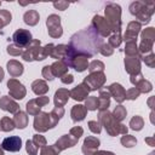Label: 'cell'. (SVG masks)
<instances>
[{
	"label": "cell",
	"mask_w": 155,
	"mask_h": 155,
	"mask_svg": "<svg viewBox=\"0 0 155 155\" xmlns=\"http://www.w3.org/2000/svg\"><path fill=\"white\" fill-rule=\"evenodd\" d=\"M7 88H8V92H10V97L12 99H19L21 101L27 94L25 86L15 78H12L7 81Z\"/></svg>",
	"instance_id": "obj_11"
},
{
	"label": "cell",
	"mask_w": 155,
	"mask_h": 155,
	"mask_svg": "<svg viewBox=\"0 0 155 155\" xmlns=\"http://www.w3.org/2000/svg\"><path fill=\"white\" fill-rule=\"evenodd\" d=\"M139 94H140V92H139L136 87H131V88H128V90L126 91V93H125V99L134 101V99H137V98L139 97Z\"/></svg>",
	"instance_id": "obj_47"
},
{
	"label": "cell",
	"mask_w": 155,
	"mask_h": 155,
	"mask_svg": "<svg viewBox=\"0 0 155 155\" xmlns=\"http://www.w3.org/2000/svg\"><path fill=\"white\" fill-rule=\"evenodd\" d=\"M82 133H84V128H82L81 126H74V127H71L70 131H69V134H70L73 138H75L76 140L80 139V137L82 136Z\"/></svg>",
	"instance_id": "obj_50"
},
{
	"label": "cell",
	"mask_w": 155,
	"mask_h": 155,
	"mask_svg": "<svg viewBox=\"0 0 155 155\" xmlns=\"http://www.w3.org/2000/svg\"><path fill=\"white\" fill-rule=\"evenodd\" d=\"M98 122L105 128L107 133L111 137H115L117 134H126L128 131V127L121 122H117L109 110L98 113Z\"/></svg>",
	"instance_id": "obj_3"
},
{
	"label": "cell",
	"mask_w": 155,
	"mask_h": 155,
	"mask_svg": "<svg viewBox=\"0 0 155 155\" xmlns=\"http://www.w3.org/2000/svg\"><path fill=\"white\" fill-rule=\"evenodd\" d=\"M143 79V74L142 73H139V74H136V75H131V78H130V81H131V84L132 85H137L140 80Z\"/></svg>",
	"instance_id": "obj_54"
},
{
	"label": "cell",
	"mask_w": 155,
	"mask_h": 155,
	"mask_svg": "<svg viewBox=\"0 0 155 155\" xmlns=\"http://www.w3.org/2000/svg\"><path fill=\"white\" fill-rule=\"evenodd\" d=\"M92 155H115L113 151H107V150H97Z\"/></svg>",
	"instance_id": "obj_57"
},
{
	"label": "cell",
	"mask_w": 155,
	"mask_h": 155,
	"mask_svg": "<svg viewBox=\"0 0 155 155\" xmlns=\"http://www.w3.org/2000/svg\"><path fill=\"white\" fill-rule=\"evenodd\" d=\"M0 155H5V154H4V149H2L1 147H0Z\"/></svg>",
	"instance_id": "obj_60"
},
{
	"label": "cell",
	"mask_w": 155,
	"mask_h": 155,
	"mask_svg": "<svg viewBox=\"0 0 155 155\" xmlns=\"http://www.w3.org/2000/svg\"><path fill=\"white\" fill-rule=\"evenodd\" d=\"M51 69H52V73H53V76L54 78H62L63 75L68 74V64L64 62V61H56L51 64Z\"/></svg>",
	"instance_id": "obj_25"
},
{
	"label": "cell",
	"mask_w": 155,
	"mask_h": 155,
	"mask_svg": "<svg viewBox=\"0 0 155 155\" xmlns=\"http://www.w3.org/2000/svg\"><path fill=\"white\" fill-rule=\"evenodd\" d=\"M23 21L25 24L33 27V25H36L40 21V16H39V12L36 10H28L24 15H23Z\"/></svg>",
	"instance_id": "obj_30"
},
{
	"label": "cell",
	"mask_w": 155,
	"mask_h": 155,
	"mask_svg": "<svg viewBox=\"0 0 155 155\" xmlns=\"http://www.w3.org/2000/svg\"><path fill=\"white\" fill-rule=\"evenodd\" d=\"M68 67L73 68L78 73H82L88 68V57L85 54H76L70 59Z\"/></svg>",
	"instance_id": "obj_16"
},
{
	"label": "cell",
	"mask_w": 155,
	"mask_h": 155,
	"mask_svg": "<svg viewBox=\"0 0 155 155\" xmlns=\"http://www.w3.org/2000/svg\"><path fill=\"white\" fill-rule=\"evenodd\" d=\"M12 21V15L8 10H0V29L10 24Z\"/></svg>",
	"instance_id": "obj_39"
},
{
	"label": "cell",
	"mask_w": 155,
	"mask_h": 155,
	"mask_svg": "<svg viewBox=\"0 0 155 155\" xmlns=\"http://www.w3.org/2000/svg\"><path fill=\"white\" fill-rule=\"evenodd\" d=\"M59 150L56 148V145H45L44 148H41L40 155H59Z\"/></svg>",
	"instance_id": "obj_44"
},
{
	"label": "cell",
	"mask_w": 155,
	"mask_h": 155,
	"mask_svg": "<svg viewBox=\"0 0 155 155\" xmlns=\"http://www.w3.org/2000/svg\"><path fill=\"white\" fill-rule=\"evenodd\" d=\"M53 6L56 8H58V10H61V11H64V10L68 8L69 2H67V1H57V2H53Z\"/></svg>",
	"instance_id": "obj_53"
},
{
	"label": "cell",
	"mask_w": 155,
	"mask_h": 155,
	"mask_svg": "<svg viewBox=\"0 0 155 155\" xmlns=\"http://www.w3.org/2000/svg\"><path fill=\"white\" fill-rule=\"evenodd\" d=\"M13 122H15V126L16 128H19V130H23L27 127L28 125V116H27V113L19 110L17 111L16 114H13Z\"/></svg>",
	"instance_id": "obj_29"
},
{
	"label": "cell",
	"mask_w": 155,
	"mask_h": 155,
	"mask_svg": "<svg viewBox=\"0 0 155 155\" xmlns=\"http://www.w3.org/2000/svg\"><path fill=\"white\" fill-rule=\"evenodd\" d=\"M88 93H90L88 87L84 82H81L70 91V97L76 102H82L88 97Z\"/></svg>",
	"instance_id": "obj_21"
},
{
	"label": "cell",
	"mask_w": 155,
	"mask_h": 155,
	"mask_svg": "<svg viewBox=\"0 0 155 155\" xmlns=\"http://www.w3.org/2000/svg\"><path fill=\"white\" fill-rule=\"evenodd\" d=\"M104 15L105 19L108 21L110 28H111V34L114 33H120L121 34V6L115 4V2H108L104 8Z\"/></svg>",
	"instance_id": "obj_4"
},
{
	"label": "cell",
	"mask_w": 155,
	"mask_h": 155,
	"mask_svg": "<svg viewBox=\"0 0 155 155\" xmlns=\"http://www.w3.org/2000/svg\"><path fill=\"white\" fill-rule=\"evenodd\" d=\"M22 58L25 62H33V61H44L46 57L44 52V47H41V41L39 39H33L28 46L24 47Z\"/></svg>",
	"instance_id": "obj_5"
},
{
	"label": "cell",
	"mask_w": 155,
	"mask_h": 155,
	"mask_svg": "<svg viewBox=\"0 0 155 155\" xmlns=\"http://www.w3.org/2000/svg\"><path fill=\"white\" fill-rule=\"evenodd\" d=\"M155 40V28L148 27L140 31V44L138 46V52L142 56L153 52V45Z\"/></svg>",
	"instance_id": "obj_6"
},
{
	"label": "cell",
	"mask_w": 155,
	"mask_h": 155,
	"mask_svg": "<svg viewBox=\"0 0 155 155\" xmlns=\"http://www.w3.org/2000/svg\"><path fill=\"white\" fill-rule=\"evenodd\" d=\"M78 142H79V140H76L75 138H73V137L68 133V134H63L62 137H59V138L57 139V142L54 143V145H56V148H57L59 151H62V150H65V149H68V148L75 147V145L78 144Z\"/></svg>",
	"instance_id": "obj_22"
},
{
	"label": "cell",
	"mask_w": 155,
	"mask_h": 155,
	"mask_svg": "<svg viewBox=\"0 0 155 155\" xmlns=\"http://www.w3.org/2000/svg\"><path fill=\"white\" fill-rule=\"evenodd\" d=\"M124 52H125L126 57H140V54L138 52L137 41H126Z\"/></svg>",
	"instance_id": "obj_32"
},
{
	"label": "cell",
	"mask_w": 155,
	"mask_h": 155,
	"mask_svg": "<svg viewBox=\"0 0 155 155\" xmlns=\"http://www.w3.org/2000/svg\"><path fill=\"white\" fill-rule=\"evenodd\" d=\"M145 142L150 145V147H154L155 145V140H154V137H147L145 138Z\"/></svg>",
	"instance_id": "obj_58"
},
{
	"label": "cell",
	"mask_w": 155,
	"mask_h": 155,
	"mask_svg": "<svg viewBox=\"0 0 155 155\" xmlns=\"http://www.w3.org/2000/svg\"><path fill=\"white\" fill-rule=\"evenodd\" d=\"M101 145V140L94 137V136H87L85 139H84V143H82V147H81V151L84 155H92L94 151L98 150Z\"/></svg>",
	"instance_id": "obj_15"
},
{
	"label": "cell",
	"mask_w": 155,
	"mask_h": 155,
	"mask_svg": "<svg viewBox=\"0 0 155 155\" xmlns=\"http://www.w3.org/2000/svg\"><path fill=\"white\" fill-rule=\"evenodd\" d=\"M142 30V24L138 23L137 21H132L127 24L126 30L122 35V40L126 41H137V36Z\"/></svg>",
	"instance_id": "obj_14"
},
{
	"label": "cell",
	"mask_w": 155,
	"mask_h": 155,
	"mask_svg": "<svg viewBox=\"0 0 155 155\" xmlns=\"http://www.w3.org/2000/svg\"><path fill=\"white\" fill-rule=\"evenodd\" d=\"M102 38L94 33V30L88 27L87 29L80 30L70 38L69 47L74 51L75 54H85L88 58L99 52L102 45Z\"/></svg>",
	"instance_id": "obj_1"
},
{
	"label": "cell",
	"mask_w": 155,
	"mask_h": 155,
	"mask_svg": "<svg viewBox=\"0 0 155 155\" xmlns=\"http://www.w3.org/2000/svg\"><path fill=\"white\" fill-rule=\"evenodd\" d=\"M88 71L90 73H94V71H104V69H105V65H104V63L102 62V61H99V59H93V61H91L90 63H88Z\"/></svg>",
	"instance_id": "obj_40"
},
{
	"label": "cell",
	"mask_w": 155,
	"mask_h": 155,
	"mask_svg": "<svg viewBox=\"0 0 155 155\" xmlns=\"http://www.w3.org/2000/svg\"><path fill=\"white\" fill-rule=\"evenodd\" d=\"M131 15H133L140 24H148L155 11L154 1H133L128 7Z\"/></svg>",
	"instance_id": "obj_2"
},
{
	"label": "cell",
	"mask_w": 155,
	"mask_h": 155,
	"mask_svg": "<svg viewBox=\"0 0 155 155\" xmlns=\"http://www.w3.org/2000/svg\"><path fill=\"white\" fill-rule=\"evenodd\" d=\"M140 93H148V92H150L151 90H153V85H151V82L149 81V80H145L144 78L134 86Z\"/></svg>",
	"instance_id": "obj_37"
},
{
	"label": "cell",
	"mask_w": 155,
	"mask_h": 155,
	"mask_svg": "<svg viewBox=\"0 0 155 155\" xmlns=\"http://www.w3.org/2000/svg\"><path fill=\"white\" fill-rule=\"evenodd\" d=\"M105 81H107V76L103 71H94V73H90L84 79L82 82L88 87V90L91 92V91L101 90V87H103Z\"/></svg>",
	"instance_id": "obj_8"
},
{
	"label": "cell",
	"mask_w": 155,
	"mask_h": 155,
	"mask_svg": "<svg viewBox=\"0 0 155 155\" xmlns=\"http://www.w3.org/2000/svg\"><path fill=\"white\" fill-rule=\"evenodd\" d=\"M88 128H90V131L92 132V133H96V134H99L101 133V131H102V125L97 121V120H91V121H88Z\"/></svg>",
	"instance_id": "obj_49"
},
{
	"label": "cell",
	"mask_w": 155,
	"mask_h": 155,
	"mask_svg": "<svg viewBox=\"0 0 155 155\" xmlns=\"http://www.w3.org/2000/svg\"><path fill=\"white\" fill-rule=\"evenodd\" d=\"M12 40H13V44H16L17 46L24 48L25 46L29 45V42L33 40V36H31V33L27 29H17L13 35H12Z\"/></svg>",
	"instance_id": "obj_13"
},
{
	"label": "cell",
	"mask_w": 155,
	"mask_h": 155,
	"mask_svg": "<svg viewBox=\"0 0 155 155\" xmlns=\"http://www.w3.org/2000/svg\"><path fill=\"white\" fill-rule=\"evenodd\" d=\"M0 6H1V1H0Z\"/></svg>",
	"instance_id": "obj_61"
},
{
	"label": "cell",
	"mask_w": 155,
	"mask_h": 155,
	"mask_svg": "<svg viewBox=\"0 0 155 155\" xmlns=\"http://www.w3.org/2000/svg\"><path fill=\"white\" fill-rule=\"evenodd\" d=\"M16 128L13 120L10 116H4L0 119V131L2 132H11Z\"/></svg>",
	"instance_id": "obj_33"
},
{
	"label": "cell",
	"mask_w": 155,
	"mask_h": 155,
	"mask_svg": "<svg viewBox=\"0 0 155 155\" xmlns=\"http://www.w3.org/2000/svg\"><path fill=\"white\" fill-rule=\"evenodd\" d=\"M25 151L29 154V155H38V148L36 145L33 143L31 139H28L25 142Z\"/></svg>",
	"instance_id": "obj_52"
},
{
	"label": "cell",
	"mask_w": 155,
	"mask_h": 155,
	"mask_svg": "<svg viewBox=\"0 0 155 155\" xmlns=\"http://www.w3.org/2000/svg\"><path fill=\"white\" fill-rule=\"evenodd\" d=\"M67 50H68V45H64V44H59V45H54L52 51H51V54L50 57L54 58V59H58V61H63L65 58V54H67Z\"/></svg>",
	"instance_id": "obj_31"
},
{
	"label": "cell",
	"mask_w": 155,
	"mask_h": 155,
	"mask_svg": "<svg viewBox=\"0 0 155 155\" xmlns=\"http://www.w3.org/2000/svg\"><path fill=\"white\" fill-rule=\"evenodd\" d=\"M41 74H42V78L45 80H48V81H52L54 79L53 76V73H52V69H51V65H45L41 70Z\"/></svg>",
	"instance_id": "obj_51"
},
{
	"label": "cell",
	"mask_w": 155,
	"mask_h": 155,
	"mask_svg": "<svg viewBox=\"0 0 155 155\" xmlns=\"http://www.w3.org/2000/svg\"><path fill=\"white\" fill-rule=\"evenodd\" d=\"M86 115H87V110L82 104H76L71 108L70 116H71V120L74 122H80V121L85 120Z\"/></svg>",
	"instance_id": "obj_26"
},
{
	"label": "cell",
	"mask_w": 155,
	"mask_h": 155,
	"mask_svg": "<svg viewBox=\"0 0 155 155\" xmlns=\"http://www.w3.org/2000/svg\"><path fill=\"white\" fill-rule=\"evenodd\" d=\"M61 81H62L63 84H65V85H69V84H71V82L74 81V76H73L71 74H65V75H63V76L61 78Z\"/></svg>",
	"instance_id": "obj_55"
},
{
	"label": "cell",
	"mask_w": 155,
	"mask_h": 155,
	"mask_svg": "<svg viewBox=\"0 0 155 155\" xmlns=\"http://www.w3.org/2000/svg\"><path fill=\"white\" fill-rule=\"evenodd\" d=\"M70 98V91L68 88H58L54 92L53 96V102H54V107H63L68 103Z\"/></svg>",
	"instance_id": "obj_23"
},
{
	"label": "cell",
	"mask_w": 155,
	"mask_h": 155,
	"mask_svg": "<svg viewBox=\"0 0 155 155\" xmlns=\"http://www.w3.org/2000/svg\"><path fill=\"white\" fill-rule=\"evenodd\" d=\"M99 53L103 54L104 57H109L114 53V48L108 44V42H103L99 47Z\"/></svg>",
	"instance_id": "obj_46"
},
{
	"label": "cell",
	"mask_w": 155,
	"mask_h": 155,
	"mask_svg": "<svg viewBox=\"0 0 155 155\" xmlns=\"http://www.w3.org/2000/svg\"><path fill=\"white\" fill-rule=\"evenodd\" d=\"M90 27H91V28L94 30V33H96L97 35H99L101 38H107V36H110V35H111V28H110L108 21H107L104 17L99 16V15L93 16Z\"/></svg>",
	"instance_id": "obj_7"
},
{
	"label": "cell",
	"mask_w": 155,
	"mask_h": 155,
	"mask_svg": "<svg viewBox=\"0 0 155 155\" xmlns=\"http://www.w3.org/2000/svg\"><path fill=\"white\" fill-rule=\"evenodd\" d=\"M64 113H65V111H64V108H63V107H54V108L50 111V116H51L52 122H53L54 126H57L58 121L63 117Z\"/></svg>",
	"instance_id": "obj_34"
},
{
	"label": "cell",
	"mask_w": 155,
	"mask_h": 155,
	"mask_svg": "<svg viewBox=\"0 0 155 155\" xmlns=\"http://www.w3.org/2000/svg\"><path fill=\"white\" fill-rule=\"evenodd\" d=\"M46 27H47V31L48 35L51 38L58 39L63 35V28L61 24V17L56 13H52L47 17L46 19Z\"/></svg>",
	"instance_id": "obj_10"
},
{
	"label": "cell",
	"mask_w": 155,
	"mask_h": 155,
	"mask_svg": "<svg viewBox=\"0 0 155 155\" xmlns=\"http://www.w3.org/2000/svg\"><path fill=\"white\" fill-rule=\"evenodd\" d=\"M86 110H90V111H94L98 109V98L96 96H88L86 99H85V105Z\"/></svg>",
	"instance_id": "obj_38"
},
{
	"label": "cell",
	"mask_w": 155,
	"mask_h": 155,
	"mask_svg": "<svg viewBox=\"0 0 155 155\" xmlns=\"http://www.w3.org/2000/svg\"><path fill=\"white\" fill-rule=\"evenodd\" d=\"M53 46H54V44H47L46 46H44V52H45L46 57H48L51 54V51H52Z\"/></svg>",
	"instance_id": "obj_56"
},
{
	"label": "cell",
	"mask_w": 155,
	"mask_h": 155,
	"mask_svg": "<svg viewBox=\"0 0 155 155\" xmlns=\"http://www.w3.org/2000/svg\"><path fill=\"white\" fill-rule=\"evenodd\" d=\"M6 68H7V71L8 74L12 76V78H18L23 74L24 71V67L21 62L16 61V59H10L6 64Z\"/></svg>",
	"instance_id": "obj_24"
},
{
	"label": "cell",
	"mask_w": 155,
	"mask_h": 155,
	"mask_svg": "<svg viewBox=\"0 0 155 155\" xmlns=\"http://www.w3.org/2000/svg\"><path fill=\"white\" fill-rule=\"evenodd\" d=\"M33 125H34V130L38 131L39 133L46 132V131L56 127L53 125V122H52L50 113H45V111H40L38 115H35Z\"/></svg>",
	"instance_id": "obj_9"
},
{
	"label": "cell",
	"mask_w": 155,
	"mask_h": 155,
	"mask_svg": "<svg viewBox=\"0 0 155 155\" xmlns=\"http://www.w3.org/2000/svg\"><path fill=\"white\" fill-rule=\"evenodd\" d=\"M0 109L11 114H16L17 111H19V105L10 96H2L0 98Z\"/></svg>",
	"instance_id": "obj_20"
},
{
	"label": "cell",
	"mask_w": 155,
	"mask_h": 155,
	"mask_svg": "<svg viewBox=\"0 0 155 155\" xmlns=\"http://www.w3.org/2000/svg\"><path fill=\"white\" fill-rule=\"evenodd\" d=\"M23 50H24V48L17 46L16 44H10V45L6 47V51H7V53H8L10 56H22Z\"/></svg>",
	"instance_id": "obj_43"
},
{
	"label": "cell",
	"mask_w": 155,
	"mask_h": 155,
	"mask_svg": "<svg viewBox=\"0 0 155 155\" xmlns=\"http://www.w3.org/2000/svg\"><path fill=\"white\" fill-rule=\"evenodd\" d=\"M30 87H31V91H33L35 94H38V96H45V93H47L48 90H50L47 82H46L45 80H42V79L34 80V81L31 82V86H30Z\"/></svg>",
	"instance_id": "obj_27"
},
{
	"label": "cell",
	"mask_w": 155,
	"mask_h": 155,
	"mask_svg": "<svg viewBox=\"0 0 155 155\" xmlns=\"http://www.w3.org/2000/svg\"><path fill=\"white\" fill-rule=\"evenodd\" d=\"M130 128L131 130H133V131H140L142 128H143V126H144V120H143V117L142 116H139V115H134L131 120H130Z\"/></svg>",
	"instance_id": "obj_36"
},
{
	"label": "cell",
	"mask_w": 155,
	"mask_h": 155,
	"mask_svg": "<svg viewBox=\"0 0 155 155\" xmlns=\"http://www.w3.org/2000/svg\"><path fill=\"white\" fill-rule=\"evenodd\" d=\"M122 42V35L120 33H114L109 36V40H108V44L113 47V48H116L121 45Z\"/></svg>",
	"instance_id": "obj_42"
},
{
	"label": "cell",
	"mask_w": 155,
	"mask_h": 155,
	"mask_svg": "<svg viewBox=\"0 0 155 155\" xmlns=\"http://www.w3.org/2000/svg\"><path fill=\"white\" fill-rule=\"evenodd\" d=\"M140 58L145 63V65H148L149 68H154L155 67V54L153 52L151 53H148V54H144Z\"/></svg>",
	"instance_id": "obj_48"
},
{
	"label": "cell",
	"mask_w": 155,
	"mask_h": 155,
	"mask_svg": "<svg viewBox=\"0 0 155 155\" xmlns=\"http://www.w3.org/2000/svg\"><path fill=\"white\" fill-rule=\"evenodd\" d=\"M1 148L4 150L11 151V153H16L19 151L22 148V139L18 136H11V137H6L4 138V140L1 142Z\"/></svg>",
	"instance_id": "obj_17"
},
{
	"label": "cell",
	"mask_w": 155,
	"mask_h": 155,
	"mask_svg": "<svg viewBox=\"0 0 155 155\" xmlns=\"http://www.w3.org/2000/svg\"><path fill=\"white\" fill-rule=\"evenodd\" d=\"M48 103H50V98L47 96H39V97H36L34 99H30L25 104L27 114L35 116V115H38L41 111V108L47 105Z\"/></svg>",
	"instance_id": "obj_12"
},
{
	"label": "cell",
	"mask_w": 155,
	"mask_h": 155,
	"mask_svg": "<svg viewBox=\"0 0 155 155\" xmlns=\"http://www.w3.org/2000/svg\"><path fill=\"white\" fill-rule=\"evenodd\" d=\"M120 142H121V144H122L125 148H132V147H134V145L137 144L136 137H134V136H131V134H127V133L121 137Z\"/></svg>",
	"instance_id": "obj_41"
},
{
	"label": "cell",
	"mask_w": 155,
	"mask_h": 155,
	"mask_svg": "<svg viewBox=\"0 0 155 155\" xmlns=\"http://www.w3.org/2000/svg\"><path fill=\"white\" fill-rule=\"evenodd\" d=\"M31 140H33V143L36 145V148H38V149H39V148H44L45 145H47V140H46V138H45L44 136L39 134V133L34 134Z\"/></svg>",
	"instance_id": "obj_45"
},
{
	"label": "cell",
	"mask_w": 155,
	"mask_h": 155,
	"mask_svg": "<svg viewBox=\"0 0 155 155\" xmlns=\"http://www.w3.org/2000/svg\"><path fill=\"white\" fill-rule=\"evenodd\" d=\"M98 110L99 111H104V110H108L109 105H110V94L107 90L104 91H99V94H98Z\"/></svg>",
	"instance_id": "obj_28"
},
{
	"label": "cell",
	"mask_w": 155,
	"mask_h": 155,
	"mask_svg": "<svg viewBox=\"0 0 155 155\" xmlns=\"http://www.w3.org/2000/svg\"><path fill=\"white\" fill-rule=\"evenodd\" d=\"M4 75H5V73H4V69L0 67V82L4 80Z\"/></svg>",
	"instance_id": "obj_59"
},
{
	"label": "cell",
	"mask_w": 155,
	"mask_h": 155,
	"mask_svg": "<svg viewBox=\"0 0 155 155\" xmlns=\"http://www.w3.org/2000/svg\"><path fill=\"white\" fill-rule=\"evenodd\" d=\"M111 115H113V117H114L117 122H121V121L126 117L127 110H126V108H125L122 104H119V105L115 107V109H114V111L111 113Z\"/></svg>",
	"instance_id": "obj_35"
},
{
	"label": "cell",
	"mask_w": 155,
	"mask_h": 155,
	"mask_svg": "<svg viewBox=\"0 0 155 155\" xmlns=\"http://www.w3.org/2000/svg\"><path fill=\"white\" fill-rule=\"evenodd\" d=\"M125 70L130 75H136L140 73V57H125Z\"/></svg>",
	"instance_id": "obj_18"
},
{
	"label": "cell",
	"mask_w": 155,
	"mask_h": 155,
	"mask_svg": "<svg viewBox=\"0 0 155 155\" xmlns=\"http://www.w3.org/2000/svg\"><path fill=\"white\" fill-rule=\"evenodd\" d=\"M107 91L109 92L110 97H113L119 104H121L125 101V93H126V91L122 87V85H120L117 82H114V84H111L110 86L107 87Z\"/></svg>",
	"instance_id": "obj_19"
}]
</instances>
